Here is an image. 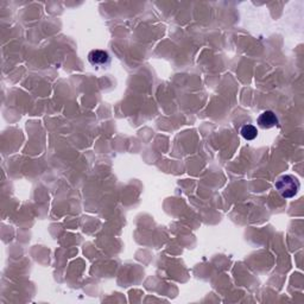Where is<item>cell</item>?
<instances>
[{"label":"cell","mask_w":304,"mask_h":304,"mask_svg":"<svg viewBox=\"0 0 304 304\" xmlns=\"http://www.w3.org/2000/svg\"><path fill=\"white\" fill-rule=\"evenodd\" d=\"M274 187L283 199H291L298 193L300 183H298L296 177L292 175H283L274 183Z\"/></svg>","instance_id":"obj_1"},{"label":"cell","mask_w":304,"mask_h":304,"mask_svg":"<svg viewBox=\"0 0 304 304\" xmlns=\"http://www.w3.org/2000/svg\"><path fill=\"white\" fill-rule=\"evenodd\" d=\"M88 61L94 67H106L110 64L111 57L105 50H91L88 54Z\"/></svg>","instance_id":"obj_2"},{"label":"cell","mask_w":304,"mask_h":304,"mask_svg":"<svg viewBox=\"0 0 304 304\" xmlns=\"http://www.w3.org/2000/svg\"><path fill=\"white\" fill-rule=\"evenodd\" d=\"M257 123L261 129H272L278 125V118L272 111H265L259 116Z\"/></svg>","instance_id":"obj_3"},{"label":"cell","mask_w":304,"mask_h":304,"mask_svg":"<svg viewBox=\"0 0 304 304\" xmlns=\"http://www.w3.org/2000/svg\"><path fill=\"white\" fill-rule=\"evenodd\" d=\"M240 133L246 140H253L255 138H257V135H258V131H257L256 126L247 124V125H244L243 128H241Z\"/></svg>","instance_id":"obj_4"}]
</instances>
